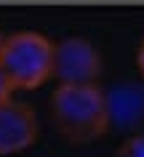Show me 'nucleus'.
Returning a JSON list of instances; mask_svg holds the SVG:
<instances>
[{"mask_svg": "<svg viewBox=\"0 0 144 157\" xmlns=\"http://www.w3.org/2000/svg\"><path fill=\"white\" fill-rule=\"evenodd\" d=\"M0 45H3V35H0Z\"/></svg>", "mask_w": 144, "mask_h": 157, "instance_id": "9", "label": "nucleus"}, {"mask_svg": "<svg viewBox=\"0 0 144 157\" xmlns=\"http://www.w3.org/2000/svg\"><path fill=\"white\" fill-rule=\"evenodd\" d=\"M107 109H110V120L131 123L134 117L142 115V96L134 88H118L112 96H107Z\"/></svg>", "mask_w": 144, "mask_h": 157, "instance_id": "5", "label": "nucleus"}, {"mask_svg": "<svg viewBox=\"0 0 144 157\" xmlns=\"http://www.w3.org/2000/svg\"><path fill=\"white\" fill-rule=\"evenodd\" d=\"M102 75V56L96 45L83 37H64L53 43V69L51 77L59 85H96Z\"/></svg>", "mask_w": 144, "mask_h": 157, "instance_id": "3", "label": "nucleus"}, {"mask_svg": "<svg viewBox=\"0 0 144 157\" xmlns=\"http://www.w3.org/2000/svg\"><path fill=\"white\" fill-rule=\"evenodd\" d=\"M118 157H144V136L142 133L126 139V144L118 149Z\"/></svg>", "mask_w": 144, "mask_h": 157, "instance_id": "6", "label": "nucleus"}, {"mask_svg": "<svg viewBox=\"0 0 144 157\" xmlns=\"http://www.w3.org/2000/svg\"><path fill=\"white\" fill-rule=\"evenodd\" d=\"M11 93H14V88H11L8 77L3 75V69H0V104H6V101L11 99Z\"/></svg>", "mask_w": 144, "mask_h": 157, "instance_id": "7", "label": "nucleus"}, {"mask_svg": "<svg viewBox=\"0 0 144 157\" xmlns=\"http://www.w3.org/2000/svg\"><path fill=\"white\" fill-rule=\"evenodd\" d=\"M0 69L14 91H32L51 80L53 43L40 32H14L3 37Z\"/></svg>", "mask_w": 144, "mask_h": 157, "instance_id": "2", "label": "nucleus"}, {"mask_svg": "<svg viewBox=\"0 0 144 157\" xmlns=\"http://www.w3.org/2000/svg\"><path fill=\"white\" fill-rule=\"evenodd\" d=\"M56 131L72 144H91L110 128L107 96L99 85H59L51 93Z\"/></svg>", "mask_w": 144, "mask_h": 157, "instance_id": "1", "label": "nucleus"}, {"mask_svg": "<svg viewBox=\"0 0 144 157\" xmlns=\"http://www.w3.org/2000/svg\"><path fill=\"white\" fill-rule=\"evenodd\" d=\"M136 67H139V72H142V77H144V40H142V45H139V51H136Z\"/></svg>", "mask_w": 144, "mask_h": 157, "instance_id": "8", "label": "nucleus"}, {"mask_svg": "<svg viewBox=\"0 0 144 157\" xmlns=\"http://www.w3.org/2000/svg\"><path fill=\"white\" fill-rule=\"evenodd\" d=\"M37 117L24 101L0 104V155H19L37 141Z\"/></svg>", "mask_w": 144, "mask_h": 157, "instance_id": "4", "label": "nucleus"}]
</instances>
